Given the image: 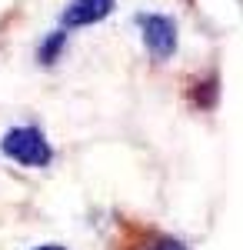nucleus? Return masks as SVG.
<instances>
[{
    "label": "nucleus",
    "instance_id": "f257e3e1",
    "mask_svg": "<svg viewBox=\"0 0 243 250\" xmlns=\"http://www.w3.org/2000/svg\"><path fill=\"white\" fill-rule=\"evenodd\" d=\"M0 154L7 160H14L17 167H27V170H43L54 164V147H50L47 134L34 124L10 127L0 137Z\"/></svg>",
    "mask_w": 243,
    "mask_h": 250
},
{
    "label": "nucleus",
    "instance_id": "f03ea898",
    "mask_svg": "<svg viewBox=\"0 0 243 250\" xmlns=\"http://www.w3.org/2000/svg\"><path fill=\"white\" fill-rule=\"evenodd\" d=\"M137 30L143 40V50L157 63H167L180 47V30L170 14H137Z\"/></svg>",
    "mask_w": 243,
    "mask_h": 250
},
{
    "label": "nucleus",
    "instance_id": "7ed1b4c3",
    "mask_svg": "<svg viewBox=\"0 0 243 250\" xmlns=\"http://www.w3.org/2000/svg\"><path fill=\"white\" fill-rule=\"evenodd\" d=\"M117 0H70L63 7V27H94L113 14Z\"/></svg>",
    "mask_w": 243,
    "mask_h": 250
},
{
    "label": "nucleus",
    "instance_id": "20e7f679",
    "mask_svg": "<svg viewBox=\"0 0 243 250\" xmlns=\"http://www.w3.org/2000/svg\"><path fill=\"white\" fill-rule=\"evenodd\" d=\"M63 47H67V30H54V34H47V40L40 43V50H37V57L40 63H54L60 54H63Z\"/></svg>",
    "mask_w": 243,
    "mask_h": 250
},
{
    "label": "nucleus",
    "instance_id": "39448f33",
    "mask_svg": "<svg viewBox=\"0 0 243 250\" xmlns=\"http://www.w3.org/2000/svg\"><path fill=\"white\" fill-rule=\"evenodd\" d=\"M137 250H187V244H180L177 237H167V233H150L137 244Z\"/></svg>",
    "mask_w": 243,
    "mask_h": 250
},
{
    "label": "nucleus",
    "instance_id": "423d86ee",
    "mask_svg": "<svg viewBox=\"0 0 243 250\" xmlns=\"http://www.w3.org/2000/svg\"><path fill=\"white\" fill-rule=\"evenodd\" d=\"M34 250H67L63 244H40V247H34Z\"/></svg>",
    "mask_w": 243,
    "mask_h": 250
},
{
    "label": "nucleus",
    "instance_id": "0eeeda50",
    "mask_svg": "<svg viewBox=\"0 0 243 250\" xmlns=\"http://www.w3.org/2000/svg\"><path fill=\"white\" fill-rule=\"evenodd\" d=\"M237 3H240V7H243V0H237Z\"/></svg>",
    "mask_w": 243,
    "mask_h": 250
}]
</instances>
